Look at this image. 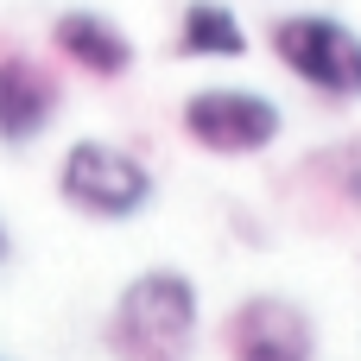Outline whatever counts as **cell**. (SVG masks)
I'll list each match as a JSON object with an SVG mask.
<instances>
[{"label": "cell", "instance_id": "cell-1", "mask_svg": "<svg viewBox=\"0 0 361 361\" xmlns=\"http://www.w3.org/2000/svg\"><path fill=\"white\" fill-rule=\"evenodd\" d=\"M197 324H203L197 279L178 267H146L121 286L108 311V349L121 361H190Z\"/></svg>", "mask_w": 361, "mask_h": 361}, {"label": "cell", "instance_id": "cell-2", "mask_svg": "<svg viewBox=\"0 0 361 361\" xmlns=\"http://www.w3.org/2000/svg\"><path fill=\"white\" fill-rule=\"evenodd\" d=\"M57 197L89 222H133L152 209L159 178L140 152H127L114 140H70L57 159Z\"/></svg>", "mask_w": 361, "mask_h": 361}, {"label": "cell", "instance_id": "cell-3", "mask_svg": "<svg viewBox=\"0 0 361 361\" xmlns=\"http://www.w3.org/2000/svg\"><path fill=\"white\" fill-rule=\"evenodd\" d=\"M267 51L330 102H361V32L336 13H286L267 25Z\"/></svg>", "mask_w": 361, "mask_h": 361}, {"label": "cell", "instance_id": "cell-4", "mask_svg": "<svg viewBox=\"0 0 361 361\" xmlns=\"http://www.w3.org/2000/svg\"><path fill=\"white\" fill-rule=\"evenodd\" d=\"M178 127L190 146L216 152V159H254V152H273L279 133H286V108L260 89H235V82H209L197 95H184L178 108Z\"/></svg>", "mask_w": 361, "mask_h": 361}, {"label": "cell", "instance_id": "cell-5", "mask_svg": "<svg viewBox=\"0 0 361 361\" xmlns=\"http://www.w3.org/2000/svg\"><path fill=\"white\" fill-rule=\"evenodd\" d=\"M222 349H228V361H317V324L298 298L254 292L228 311Z\"/></svg>", "mask_w": 361, "mask_h": 361}, {"label": "cell", "instance_id": "cell-6", "mask_svg": "<svg viewBox=\"0 0 361 361\" xmlns=\"http://www.w3.org/2000/svg\"><path fill=\"white\" fill-rule=\"evenodd\" d=\"M63 108V82L57 70H44L25 51L0 57V146H32Z\"/></svg>", "mask_w": 361, "mask_h": 361}, {"label": "cell", "instance_id": "cell-7", "mask_svg": "<svg viewBox=\"0 0 361 361\" xmlns=\"http://www.w3.org/2000/svg\"><path fill=\"white\" fill-rule=\"evenodd\" d=\"M51 44L70 70H82L95 82H121L133 70V38L121 32V19H108L95 6H63L51 19Z\"/></svg>", "mask_w": 361, "mask_h": 361}, {"label": "cell", "instance_id": "cell-8", "mask_svg": "<svg viewBox=\"0 0 361 361\" xmlns=\"http://www.w3.org/2000/svg\"><path fill=\"white\" fill-rule=\"evenodd\" d=\"M254 51V32L247 19L228 6V0H190L178 13V57H197V63H235Z\"/></svg>", "mask_w": 361, "mask_h": 361}, {"label": "cell", "instance_id": "cell-9", "mask_svg": "<svg viewBox=\"0 0 361 361\" xmlns=\"http://www.w3.org/2000/svg\"><path fill=\"white\" fill-rule=\"evenodd\" d=\"M317 171H324V184L349 203L361 216V140H349V146H330L324 159H317Z\"/></svg>", "mask_w": 361, "mask_h": 361}, {"label": "cell", "instance_id": "cell-10", "mask_svg": "<svg viewBox=\"0 0 361 361\" xmlns=\"http://www.w3.org/2000/svg\"><path fill=\"white\" fill-rule=\"evenodd\" d=\"M13 260V235H6V216H0V267Z\"/></svg>", "mask_w": 361, "mask_h": 361}, {"label": "cell", "instance_id": "cell-11", "mask_svg": "<svg viewBox=\"0 0 361 361\" xmlns=\"http://www.w3.org/2000/svg\"><path fill=\"white\" fill-rule=\"evenodd\" d=\"M0 361H6V355H0Z\"/></svg>", "mask_w": 361, "mask_h": 361}]
</instances>
